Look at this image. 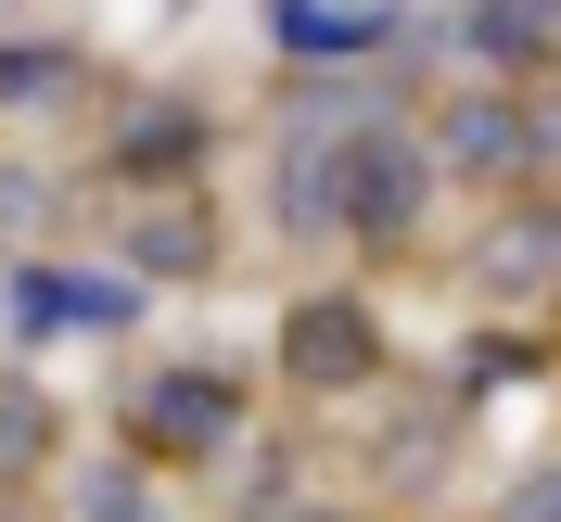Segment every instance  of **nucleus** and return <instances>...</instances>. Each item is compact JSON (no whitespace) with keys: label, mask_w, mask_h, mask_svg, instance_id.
I'll list each match as a JSON object with an SVG mask.
<instances>
[{"label":"nucleus","mask_w":561,"mask_h":522,"mask_svg":"<svg viewBox=\"0 0 561 522\" xmlns=\"http://www.w3.org/2000/svg\"><path fill=\"white\" fill-rule=\"evenodd\" d=\"M434 178H447V153H434V128H357L332 140V205H345L357 243H409L421 217H434Z\"/></svg>","instance_id":"1"},{"label":"nucleus","mask_w":561,"mask_h":522,"mask_svg":"<svg viewBox=\"0 0 561 522\" xmlns=\"http://www.w3.org/2000/svg\"><path fill=\"white\" fill-rule=\"evenodd\" d=\"M434 153H447L459 178H524V166L561 153V128L536 103H511V90H459V103L434 115Z\"/></svg>","instance_id":"2"},{"label":"nucleus","mask_w":561,"mask_h":522,"mask_svg":"<svg viewBox=\"0 0 561 522\" xmlns=\"http://www.w3.org/2000/svg\"><path fill=\"white\" fill-rule=\"evenodd\" d=\"M280 370L307 395H345L383 370V318H370V293H307V306L280 318Z\"/></svg>","instance_id":"3"},{"label":"nucleus","mask_w":561,"mask_h":522,"mask_svg":"<svg viewBox=\"0 0 561 522\" xmlns=\"http://www.w3.org/2000/svg\"><path fill=\"white\" fill-rule=\"evenodd\" d=\"M128 420H140L167 459H217L230 433H243V383H217V370H140Z\"/></svg>","instance_id":"4"},{"label":"nucleus","mask_w":561,"mask_h":522,"mask_svg":"<svg viewBox=\"0 0 561 522\" xmlns=\"http://www.w3.org/2000/svg\"><path fill=\"white\" fill-rule=\"evenodd\" d=\"M268 26H280L294 65H383L409 13L396 0H268Z\"/></svg>","instance_id":"5"},{"label":"nucleus","mask_w":561,"mask_h":522,"mask_svg":"<svg viewBox=\"0 0 561 522\" xmlns=\"http://www.w3.org/2000/svg\"><path fill=\"white\" fill-rule=\"evenodd\" d=\"M140 293L128 280H77V268H26L13 280V332H128Z\"/></svg>","instance_id":"6"},{"label":"nucleus","mask_w":561,"mask_h":522,"mask_svg":"<svg viewBox=\"0 0 561 522\" xmlns=\"http://www.w3.org/2000/svg\"><path fill=\"white\" fill-rule=\"evenodd\" d=\"M179 166H205V103L192 90H153V103L115 115V178H179Z\"/></svg>","instance_id":"7"},{"label":"nucleus","mask_w":561,"mask_h":522,"mask_svg":"<svg viewBox=\"0 0 561 522\" xmlns=\"http://www.w3.org/2000/svg\"><path fill=\"white\" fill-rule=\"evenodd\" d=\"M447 38H459L485 77H524V65H549V51H561V13H549V0H459Z\"/></svg>","instance_id":"8"},{"label":"nucleus","mask_w":561,"mask_h":522,"mask_svg":"<svg viewBox=\"0 0 561 522\" xmlns=\"http://www.w3.org/2000/svg\"><path fill=\"white\" fill-rule=\"evenodd\" d=\"M90 90V65H77L65 38H0V115H51Z\"/></svg>","instance_id":"9"},{"label":"nucleus","mask_w":561,"mask_h":522,"mask_svg":"<svg viewBox=\"0 0 561 522\" xmlns=\"http://www.w3.org/2000/svg\"><path fill=\"white\" fill-rule=\"evenodd\" d=\"M128 268H153V280H192V268H205V217H192V205H140V230H128Z\"/></svg>","instance_id":"10"},{"label":"nucleus","mask_w":561,"mask_h":522,"mask_svg":"<svg viewBox=\"0 0 561 522\" xmlns=\"http://www.w3.org/2000/svg\"><path fill=\"white\" fill-rule=\"evenodd\" d=\"M472 268H485L497 293H524V280H561V217H511V230H497Z\"/></svg>","instance_id":"11"},{"label":"nucleus","mask_w":561,"mask_h":522,"mask_svg":"<svg viewBox=\"0 0 561 522\" xmlns=\"http://www.w3.org/2000/svg\"><path fill=\"white\" fill-rule=\"evenodd\" d=\"M77 522H167V497L140 485V459H90L77 472Z\"/></svg>","instance_id":"12"},{"label":"nucleus","mask_w":561,"mask_h":522,"mask_svg":"<svg viewBox=\"0 0 561 522\" xmlns=\"http://www.w3.org/2000/svg\"><path fill=\"white\" fill-rule=\"evenodd\" d=\"M38 459H51V395H38V383H0V485L38 472Z\"/></svg>","instance_id":"13"},{"label":"nucleus","mask_w":561,"mask_h":522,"mask_svg":"<svg viewBox=\"0 0 561 522\" xmlns=\"http://www.w3.org/2000/svg\"><path fill=\"white\" fill-rule=\"evenodd\" d=\"M511 522H561V459H549V472H524V485H511Z\"/></svg>","instance_id":"14"},{"label":"nucleus","mask_w":561,"mask_h":522,"mask_svg":"<svg viewBox=\"0 0 561 522\" xmlns=\"http://www.w3.org/2000/svg\"><path fill=\"white\" fill-rule=\"evenodd\" d=\"M0 217H51V178H38V166H0Z\"/></svg>","instance_id":"15"},{"label":"nucleus","mask_w":561,"mask_h":522,"mask_svg":"<svg viewBox=\"0 0 561 522\" xmlns=\"http://www.w3.org/2000/svg\"><path fill=\"white\" fill-rule=\"evenodd\" d=\"M294 522H332V510H294Z\"/></svg>","instance_id":"16"},{"label":"nucleus","mask_w":561,"mask_h":522,"mask_svg":"<svg viewBox=\"0 0 561 522\" xmlns=\"http://www.w3.org/2000/svg\"><path fill=\"white\" fill-rule=\"evenodd\" d=\"M549 13H561V0H549Z\"/></svg>","instance_id":"17"}]
</instances>
